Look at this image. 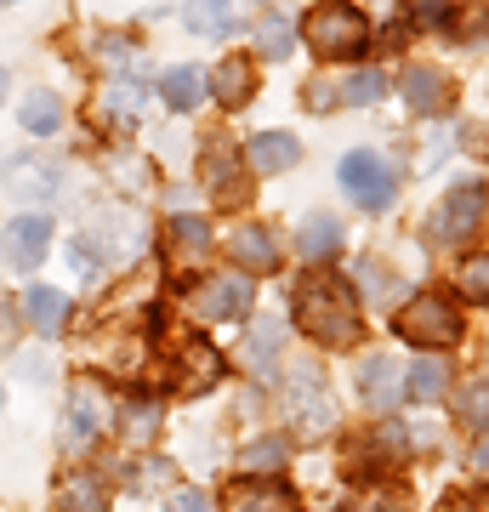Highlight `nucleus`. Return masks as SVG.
Instances as JSON below:
<instances>
[{
    "label": "nucleus",
    "mask_w": 489,
    "mask_h": 512,
    "mask_svg": "<svg viewBox=\"0 0 489 512\" xmlns=\"http://www.w3.org/2000/svg\"><path fill=\"white\" fill-rule=\"evenodd\" d=\"M336 183H342V194L359 205V211H387L393 194H399V171L381 160L376 148H353V154H342V165H336Z\"/></svg>",
    "instance_id": "nucleus-10"
},
{
    "label": "nucleus",
    "mask_w": 489,
    "mask_h": 512,
    "mask_svg": "<svg viewBox=\"0 0 489 512\" xmlns=\"http://www.w3.org/2000/svg\"><path fill=\"white\" fill-rule=\"evenodd\" d=\"M12 6H29V0H0V12H12Z\"/></svg>",
    "instance_id": "nucleus-48"
},
{
    "label": "nucleus",
    "mask_w": 489,
    "mask_h": 512,
    "mask_svg": "<svg viewBox=\"0 0 489 512\" xmlns=\"http://www.w3.org/2000/svg\"><path fill=\"white\" fill-rule=\"evenodd\" d=\"M438 512H484V507H478V501H467V495H455V501H444Z\"/></svg>",
    "instance_id": "nucleus-47"
},
{
    "label": "nucleus",
    "mask_w": 489,
    "mask_h": 512,
    "mask_svg": "<svg viewBox=\"0 0 489 512\" xmlns=\"http://www.w3.org/2000/svg\"><path fill=\"white\" fill-rule=\"evenodd\" d=\"M114 433L131 450H154V439L165 433V399H154V393H126V399L114 404Z\"/></svg>",
    "instance_id": "nucleus-20"
},
{
    "label": "nucleus",
    "mask_w": 489,
    "mask_h": 512,
    "mask_svg": "<svg viewBox=\"0 0 489 512\" xmlns=\"http://www.w3.org/2000/svg\"><path fill=\"white\" fill-rule=\"evenodd\" d=\"M217 382H222V353L205 336H182L177 348H171V359H165V387L182 393V399H200Z\"/></svg>",
    "instance_id": "nucleus-15"
},
{
    "label": "nucleus",
    "mask_w": 489,
    "mask_h": 512,
    "mask_svg": "<svg viewBox=\"0 0 489 512\" xmlns=\"http://www.w3.org/2000/svg\"><path fill=\"white\" fill-rule=\"evenodd\" d=\"M12 120H18V131L29 137V143H57V137L69 131V120H74V103L57 92V86L35 80V86H23V92H18Z\"/></svg>",
    "instance_id": "nucleus-14"
},
{
    "label": "nucleus",
    "mask_w": 489,
    "mask_h": 512,
    "mask_svg": "<svg viewBox=\"0 0 489 512\" xmlns=\"http://www.w3.org/2000/svg\"><path fill=\"white\" fill-rule=\"evenodd\" d=\"M245 165H251V177H285L302 165V137L296 131H256L245 143Z\"/></svg>",
    "instance_id": "nucleus-22"
},
{
    "label": "nucleus",
    "mask_w": 489,
    "mask_h": 512,
    "mask_svg": "<svg viewBox=\"0 0 489 512\" xmlns=\"http://www.w3.org/2000/svg\"><path fill=\"white\" fill-rule=\"evenodd\" d=\"M455 410H461V416H467L472 427H484V421H489V387H484V382H472L467 393L455 399Z\"/></svg>",
    "instance_id": "nucleus-42"
},
{
    "label": "nucleus",
    "mask_w": 489,
    "mask_h": 512,
    "mask_svg": "<svg viewBox=\"0 0 489 512\" xmlns=\"http://www.w3.org/2000/svg\"><path fill=\"white\" fill-rule=\"evenodd\" d=\"M336 86H342V109H370L387 97V69H347L336 74Z\"/></svg>",
    "instance_id": "nucleus-34"
},
{
    "label": "nucleus",
    "mask_w": 489,
    "mask_h": 512,
    "mask_svg": "<svg viewBox=\"0 0 489 512\" xmlns=\"http://www.w3.org/2000/svg\"><path fill=\"white\" fill-rule=\"evenodd\" d=\"M74 234L86 239L91 251H97V262L114 274V268H131V262L148 251L154 228H148V217L131 200H103V205H91L86 217H80Z\"/></svg>",
    "instance_id": "nucleus-3"
},
{
    "label": "nucleus",
    "mask_w": 489,
    "mask_h": 512,
    "mask_svg": "<svg viewBox=\"0 0 489 512\" xmlns=\"http://www.w3.org/2000/svg\"><path fill=\"white\" fill-rule=\"evenodd\" d=\"M359 399L370 410H393L404 399V370L393 365V353H370L359 365Z\"/></svg>",
    "instance_id": "nucleus-27"
},
{
    "label": "nucleus",
    "mask_w": 489,
    "mask_h": 512,
    "mask_svg": "<svg viewBox=\"0 0 489 512\" xmlns=\"http://www.w3.org/2000/svg\"><path fill=\"white\" fill-rule=\"evenodd\" d=\"M222 256L234 262V274L245 279H273L285 268V251H279V234H273L268 222L256 217H239L228 234H222Z\"/></svg>",
    "instance_id": "nucleus-12"
},
{
    "label": "nucleus",
    "mask_w": 489,
    "mask_h": 512,
    "mask_svg": "<svg viewBox=\"0 0 489 512\" xmlns=\"http://www.w3.org/2000/svg\"><path fill=\"white\" fill-rule=\"evenodd\" d=\"M279 359H285V325L262 313V319L251 325V336H245V365H251L256 376H273Z\"/></svg>",
    "instance_id": "nucleus-29"
},
{
    "label": "nucleus",
    "mask_w": 489,
    "mask_h": 512,
    "mask_svg": "<svg viewBox=\"0 0 489 512\" xmlns=\"http://www.w3.org/2000/svg\"><path fill=\"white\" fill-rule=\"evenodd\" d=\"M410 23H416V29H438V23H450V0H416V6H410Z\"/></svg>",
    "instance_id": "nucleus-43"
},
{
    "label": "nucleus",
    "mask_w": 489,
    "mask_h": 512,
    "mask_svg": "<svg viewBox=\"0 0 489 512\" xmlns=\"http://www.w3.org/2000/svg\"><path fill=\"white\" fill-rule=\"evenodd\" d=\"M290 319H296L302 336L319 342V348H353V342H359V291H353L347 279L313 268V274L296 279V291H290Z\"/></svg>",
    "instance_id": "nucleus-1"
},
{
    "label": "nucleus",
    "mask_w": 489,
    "mask_h": 512,
    "mask_svg": "<svg viewBox=\"0 0 489 512\" xmlns=\"http://www.w3.org/2000/svg\"><path fill=\"white\" fill-rule=\"evenodd\" d=\"M211 245H217L211 217H200V211H171V217H165L160 251H165V268H171V274H194L200 279V268L211 262Z\"/></svg>",
    "instance_id": "nucleus-13"
},
{
    "label": "nucleus",
    "mask_w": 489,
    "mask_h": 512,
    "mask_svg": "<svg viewBox=\"0 0 489 512\" xmlns=\"http://www.w3.org/2000/svg\"><path fill=\"white\" fill-rule=\"evenodd\" d=\"M296 52V23L285 18V12H262L251 29V57H262V63H285V57Z\"/></svg>",
    "instance_id": "nucleus-28"
},
{
    "label": "nucleus",
    "mask_w": 489,
    "mask_h": 512,
    "mask_svg": "<svg viewBox=\"0 0 489 512\" xmlns=\"http://www.w3.org/2000/svg\"><path fill=\"white\" fill-rule=\"evenodd\" d=\"M347 285H353L359 296H370V302H387V296H393V274L381 268L376 256H359V262H353V279H347Z\"/></svg>",
    "instance_id": "nucleus-37"
},
{
    "label": "nucleus",
    "mask_w": 489,
    "mask_h": 512,
    "mask_svg": "<svg viewBox=\"0 0 489 512\" xmlns=\"http://www.w3.org/2000/svg\"><path fill=\"white\" fill-rule=\"evenodd\" d=\"M23 308H18V296H0V353H18L23 348Z\"/></svg>",
    "instance_id": "nucleus-41"
},
{
    "label": "nucleus",
    "mask_w": 489,
    "mask_h": 512,
    "mask_svg": "<svg viewBox=\"0 0 489 512\" xmlns=\"http://www.w3.org/2000/svg\"><path fill=\"white\" fill-rule=\"evenodd\" d=\"M455 291L467 296V302H489V256H467V262H461Z\"/></svg>",
    "instance_id": "nucleus-39"
},
{
    "label": "nucleus",
    "mask_w": 489,
    "mask_h": 512,
    "mask_svg": "<svg viewBox=\"0 0 489 512\" xmlns=\"http://www.w3.org/2000/svg\"><path fill=\"white\" fill-rule=\"evenodd\" d=\"M342 512H410V490L387 484V478H364V484H353Z\"/></svg>",
    "instance_id": "nucleus-33"
},
{
    "label": "nucleus",
    "mask_w": 489,
    "mask_h": 512,
    "mask_svg": "<svg viewBox=\"0 0 489 512\" xmlns=\"http://www.w3.org/2000/svg\"><path fill=\"white\" fill-rule=\"evenodd\" d=\"M182 29L188 35H234L239 29V12L234 0H182Z\"/></svg>",
    "instance_id": "nucleus-30"
},
{
    "label": "nucleus",
    "mask_w": 489,
    "mask_h": 512,
    "mask_svg": "<svg viewBox=\"0 0 489 512\" xmlns=\"http://www.w3.org/2000/svg\"><path fill=\"white\" fill-rule=\"evenodd\" d=\"M296 40L308 46L319 63H347V57H359L370 46V18H364L353 0H313L302 23H296Z\"/></svg>",
    "instance_id": "nucleus-4"
},
{
    "label": "nucleus",
    "mask_w": 489,
    "mask_h": 512,
    "mask_svg": "<svg viewBox=\"0 0 489 512\" xmlns=\"http://www.w3.org/2000/svg\"><path fill=\"white\" fill-rule=\"evenodd\" d=\"M285 416L290 427H302V439H313V433H330L336 427V404H330V387L319 370H290L285 382Z\"/></svg>",
    "instance_id": "nucleus-16"
},
{
    "label": "nucleus",
    "mask_w": 489,
    "mask_h": 512,
    "mask_svg": "<svg viewBox=\"0 0 489 512\" xmlns=\"http://www.w3.org/2000/svg\"><path fill=\"white\" fill-rule=\"evenodd\" d=\"M399 92H404V103H410L416 114H438L444 103H450V80H444L438 69H404Z\"/></svg>",
    "instance_id": "nucleus-32"
},
{
    "label": "nucleus",
    "mask_w": 489,
    "mask_h": 512,
    "mask_svg": "<svg viewBox=\"0 0 489 512\" xmlns=\"http://www.w3.org/2000/svg\"><path fill=\"white\" fill-rule=\"evenodd\" d=\"M302 109L308 114L342 109V86H336V74H308V86H302Z\"/></svg>",
    "instance_id": "nucleus-38"
},
{
    "label": "nucleus",
    "mask_w": 489,
    "mask_h": 512,
    "mask_svg": "<svg viewBox=\"0 0 489 512\" xmlns=\"http://www.w3.org/2000/svg\"><path fill=\"white\" fill-rule=\"evenodd\" d=\"M222 512H302V501L279 473H245L222 490Z\"/></svg>",
    "instance_id": "nucleus-19"
},
{
    "label": "nucleus",
    "mask_w": 489,
    "mask_h": 512,
    "mask_svg": "<svg viewBox=\"0 0 489 512\" xmlns=\"http://www.w3.org/2000/svg\"><path fill=\"white\" fill-rule=\"evenodd\" d=\"M148 86L143 74H97L91 80V103H86V120L103 143H120V137H131V131L143 126V109H148Z\"/></svg>",
    "instance_id": "nucleus-6"
},
{
    "label": "nucleus",
    "mask_w": 489,
    "mask_h": 512,
    "mask_svg": "<svg viewBox=\"0 0 489 512\" xmlns=\"http://www.w3.org/2000/svg\"><path fill=\"white\" fill-rule=\"evenodd\" d=\"M171 478H177V473H171V461L154 456V450H143L137 461H126V490L131 495H154L160 484H171Z\"/></svg>",
    "instance_id": "nucleus-35"
},
{
    "label": "nucleus",
    "mask_w": 489,
    "mask_h": 512,
    "mask_svg": "<svg viewBox=\"0 0 489 512\" xmlns=\"http://www.w3.org/2000/svg\"><path fill=\"white\" fill-rule=\"evenodd\" d=\"M484 211H489L484 183L450 188V194L438 200V211H433V239H438V245H467V239L484 228Z\"/></svg>",
    "instance_id": "nucleus-18"
},
{
    "label": "nucleus",
    "mask_w": 489,
    "mask_h": 512,
    "mask_svg": "<svg viewBox=\"0 0 489 512\" xmlns=\"http://www.w3.org/2000/svg\"><path fill=\"white\" fill-rule=\"evenodd\" d=\"M472 467H478V473H489V433L478 439V450H472Z\"/></svg>",
    "instance_id": "nucleus-46"
},
{
    "label": "nucleus",
    "mask_w": 489,
    "mask_h": 512,
    "mask_svg": "<svg viewBox=\"0 0 489 512\" xmlns=\"http://www.w3.org/2000/svg\"><path fill=\"white\" fill-rule=\"evenodd\" d=\"M256 302V285L245 274H200L182 285V308L194 325H234Z\"/></svg>",
    "instance_id": "nucleus-8"
},
{
    "label": "nucleus",
    "mask_w": 489,
    "mask_h": 512,
    "mask_svg": "<svg viewBox=\"0 0 489 512\" xmlns=\"http://www.w3.org/2000/svg\"><path fill=\"white\" fill-rule=\"evenodd\" d=\"M165 512H211V495L205 490H171L165 495Z\"/></svg>",
    "instance_id": "nucleus-44"
},
{
    "label": "nucleus",
    "mask_w": 489,
    "mask_h": 512,
    "mask_svg": "<svg viewBox=\"0 0 489 512\" xmlns=\"http://www.w3.org/2000/svg\"><path fill=\"white\" fill-rule=\"evenodd\" d=\"M370 456H376V461H399V456H410V433H404L399 421L376 427V433H370Z\"/></svg>",
    "instance_id": "nucleus-40"
},
{
    "label": "nucleus",
    "mask_w": 489,
    "mask_h": 512,
    "mask_svg": "<svg viewBox=\"0 0 489 512\" xmlns=\"http://www.w3.org/2000/svg\"><path fill=\"white\" fill-rule=\"evenodd\" d=\"M285 461H290L285 439H251L239 450V467H245V473H285Z\"/></svg>",
    "instance_id": "nucleus-36"
},
{
    "label": "nucleus",
    "mask_w": 489,
    "mask_h": 512,
    "mask_svg": "<svg viewBox=\"0 0 489 512\" xmlns=\"http://www.w3.org/2000/svg\"><path fill=\"white\" fill-rule=\"evenodd\" d=\"M18 308H23V325L35 330V336L57 342V336L69 330V319H74V296L57 291V285H29V291L18 296Z\"/></svg>",
    "instance_id": "nucleus-21"
},
{
    "label": "nucleus",
    "mask_w": 489,
    "mask_h": 512,
    "mask_svg": "<svg viewBox=\"0 0 489 512\" xmlns=\"http://www.w3.org/2000/svg\"><path fill=\"white\" fill-rule=\"evenodd\" d=\"M194 177H200V188L211 194L217 205H245V194H251V165H245V148L228 137V131H205L200 137V154H194Z\"/></svg>",
    "instance_id": "nucleus-7"
},
{
    "label": "nucleus",
    "mask_w": 489,
    "mask_h": 512,
    "mask_svg": "<svg viewBox=\"0 0 489 512\" xmlns=\"http://www.w3.org/2000/svg\"><path fill=\"white\" fill-rule=\"evenodd\" d=\"M12 103V69H6V57H0V109Z\"/></svg>",
    "instance_id": "nucleus-45"
},
{
    "label": "nucleus",
    "mask_w": 489,
    "mask_h": 512,
    "mask_svg": "<svg viewBox=\"0 0 489 512\" xmlns=\"http://www.w3.org/2000/svg\"><path fill=\"white\" fill-rule=\"evenodd\" d=\"M52 512H114V490H109V484H103L97 473L74 467V473L57 478V490H52Z\"/></svg>",
    "instance_id": "nucleus-26"
},
{
    "label": "nucleus",
    "mask_w": 489,
    "mask_h": 512,
    "mask_svg": "<svg viewBox=\"0 0 489 512\" xmlns=\"http://www.w3.org/2000/svg\"><path fill=\"white\" fill-rule=\"evenodd\" d=\"M450 382H455V370L444 353H427V359H416V370L404 376V393L421 404H438V399H450Z\"/></svg>",
    "instance_id": "nucleus-31"
},
{
    "label": "nucleus",
    "mask_w": 489,
    "mask_h": 512,
    "mask_svg": "<svg viewBox=\"0 0 489 512\" xmlns=\"http://www.w3.org/2000/svg\"><path fill=\"white\" fill-rule=\"evenodd\" d=\"M342 222L330 217V211H308V217L296 222V256L308 262V268H330L336 256H342Z\"/></svg>",
    "instance_id": "nucleus-24"
},
{
    "label": "nucleus",
    "mask_w": 489,
    "mask_h": 512,
    "mask_svg": "<svg viewBox=\"0 0 489 512\" xmlns=\"http://www.w3.org/2000/svg\"><path fill=\"white\" fill-rule=\"evenodd\" d=\"M393 330H399L410 348H450L455 336H461V313H455V302H444L438 291H421L393 313Z\"/></svg>",
    "instance_id": "nucleus-11"
},
{
    "label": "nucleus",
    "mask_w": 489,
    "mask_h": 512,
    "mask_svg": "<svg viewBox=\"0 0 489 512\" xmlns=\"http://www.w3.org/2000/svg\"><path fill=\"white\" fill-rule=\"evenodd\" d=\"M251 6H256V0H251Z\"/></svg>",
    "instance_id": "nucleus-49"
},
{
    "label": "nucleus",
    "mask_w": 489,
    "mask_h": 512,
    "mask_svg": "<svg viewBox=\"0 0 489 512\" xmlns=\"http://www.w3.org/2000/svg\"><path fill=\"white\" fill-rule=\"evenodd\" d=\"M154 97L165 103V114H194L205 103V69L200 63H165L154 80Z\"/></svg>",
    "instance_id": "nucleus-25"
},
{
    "label": "nucleus",
    "mask_w": 489,
    "mask_h": 512,
    "mask_svg": "<svg viewBox=\"0 0 489 512\" xmlns=\"http://www.w3.org/2000/svg\"><path fill=\"white\" fill-rule=\"evenodd\" d=\"M86 52H91V63H97V74H148L143 40L131 35V29H97Z\"/></svg>",
    "instance_id": "nucleus-23"
},
{
    "label": "nucleus",
    "mask_w": 489,
    "mask_h": 512,
    "mask_svg": "<svg viewBox=\"0 0 489 512\" xmlns=\"http://www.w3.org/2000/svg\"><path fill=\"white\" fill-rule=\"evenodd\" d=\"M114 427V399L103 382H91V376H80V382L63 393V410H57V450L74 461H86L97 444L109 439Z\"/></svg>",
    "instance_id": "nucleus-5"
},
{
    "label": "nucleus",
    "mask_w": 489,
    "mask_h": 512,
    "mask_svg": "<svg viewBox=\"0 0 489 512\" xmlns=\"http://www.w3.org/2000/svg\"><path fill=\"white\" fill-rule=\"evenodd\" d=\"M57 245V217L52 211H12L0 222V268L6 274H35Z\"/></svg>",
    "instance_id": "nucleus-9"
},
{
    "label": "nucleus",
    "mask_w": 489,
    "mask_h": 512,
    "mask_svg": "<svg viewBox=\"0 0 489 512\" xmlns=\"http://www.w3.org/2000/svg\"><path fill=\"white\" fill-rule=\"evenodd\" d=\"M0 404H6V399H0Z\"/></svg>",
    "instance_id": "nucleus-50"
},
{
    "label": "nucleus",
    "mask_w": 489,
    "mask_h": 512,
    "mask_svg": "<svg viewBox=\"0 0 489 512\" xmlns=\"http://www.w3.org/2000/svg\"><path fill=\"white\" fill-rule=\"evenodd\" d=\"M74 171L63 154H52L46 143H29V148H12L6 160H0V188H6V200L18 205V211H52L63 194H69Z\"/></svg>",
    "instance_id": "nucleus-2"
},
{
    "label": "nucleus",
    "mask_w": 489,
    "mask_h": 512,
    "mask_svg": "<svg viewBox=\"0 0 489 512\" xmlns=\"http://www.w3.org/2000/svg\"><path fill=\"white\" fill-rule=\"evenodd\" d=\"M256 92H262V74H256V57L251 52H228L222 63H211V69H205V97H211L222 114L251 109Z\"/></svg>",
    "instance_id": "nucleus-17"
}]
</instances>
